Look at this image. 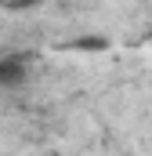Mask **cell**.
Segmentation results:
<instances>
[{
    "mask_svg": "<svg viewBox=\"0 0 152 156\" xmlns=\"http://www.w3.org/2000/svg\"><path fill=\"white\" fill-rule=\"evenodd\" d=\"M26 80V62L22 58H4L0 62V87H18Z\"/></svg>",
    "mask_w": 152,
    "mask_h": 156,
    "instance_id": "cell-1",
    "label": "cell"
},
{
    "mask_svg": "<svg viewBox=\"0 0 152 156\" xmlns=\"http://www.w3.org/2000/svg\"><path fill=\"white\" fill-rule=\"evenodd\" d=\"M0 4H15V0H0Z\"/></svg>",
    "mask_w": 152,
    "mask_h": 156,
    "instance_id": "cell-2",
    "label": "cell"
}]
</instances>
